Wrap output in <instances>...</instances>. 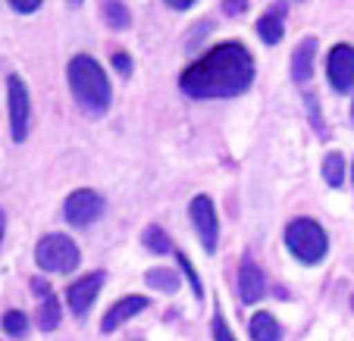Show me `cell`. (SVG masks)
I'll list each match as a JSON object with an SVG mask.
<instances>
[{
	"label": "cell",
	"instance_id": "18",
	"mask_svg": "<svg viewBox=\"0 0 354 341\" xmlns=\"http://www.w3.org/2000/svg\"><path fill=\"white\" fill-rule=\"evenodd\" d=\"M60 326V304H57V298H44L38 307V329L41 332H54V329Z\"/></svg>",
	"mask_w": 354,
	"mask_h": 341
},
{
	"label": "cell",
	"instance_id": "31",
	"mask_svg": "<svg viewBox=\"0 0 354 341\" xmlns=\"http://www.w3.org/2000/svg\"><path fill=\"white\" fill-rule=\"evenodd\" d=\"M351 116H354V104H351Z\"/></svg>",
	"mask_w": 354,
	"mask_h": 341
},
{
	"label": "cell",
	"instance_id": "15",
	"mask_svg": "<svg viewBox=\"0 0 354 341\" xmlns=\"http://www.w3.org/2000/svg\"><path fill=\"white\" fill-rule=\"evenodd\" d=\"M145 282L151 288H157V291H163V295H173V291H179V275H176L173 269H163V266L147 269Z\"/></svg>",
	"mask_w": 354,
	"mask_h": 341
},
{
	"label": "cell",
	"instance_id": "23",
	"mask_svg": "<svg viewBox=\"0 0 354 341\" xmlns=\"http://www.w3.org/2000/svg\"><path fill=\"white\" fill-rule=\"evenodd\" d=\"M113 69L129 79V75H132V57L122 54V50H116V54H113Z\"/></svg>",
	"mask_w": 354,
	"mask_h": 341
},
{
	"label": "cell",
	"instance_id": "8",
	"mask_svg": "<svg viewBox=\"0 0 354 341\" xmlns=\"http://www.w3.org/2000/svg\"><path fill=\"white\" fill-rule=\"evenodd\" d=\"M104 273H85L82 279H75L73 285L66 288V304L73 310L75 320H85L88 310L94 307V298L100 295V288H104Z\"/></svg>",
	"mask_w": 354,
	"mask_h": 341
},
{
	"label": "cell",
	"instance_id": "26",
	"mask_svg": "<svg viewBox=\"0 0 354 341\" xmlns=\"http://www.w3.org/2000/svg\"><path fill=\"white\" fill-rule=\"evenodd\" d=\"M32 288H35V295H41V298H50V285H47L44 279H32Z\"/></svg>",
	"mask_w": 354,
	"mask_h": 341
},
{
	"label": "cell",
	"instance_id": "28",
	"mask_svg": "<svg viewBox=\"0 0 354 341\" xmlns=\"http://www.w3.org/2000/svg\"><path fill=\"white\" fill-rule=\"evenodd\" d=\"M3 232H7V216H3V210H0V241H3Z\"/></svg>",
	"mask_w": 354,
	"mask_h": 341
},
{
	"label": "cell",
	"instance_id": "2",
	"mask_svg": "<svg viewBox=\"0 0 354 341\" xmlns=\"http://www.w3.org/2000/svg\"><path fill=\"white\" fill-rule=\"evenodd\" d=\"M69 91H73L75 104H79L85 113L91 116H104L110 110V101H113V91H110L107 72L94 57L79 54L69 60Z\"/></svg>",
	"mask_w": 354,
	"mask_h": 341
},
{
	"label": "cell",
	"instance_id": "27",
	"mask_svg": "<svg viewBox=\"0 0 354 341\" xmlns=\"http://www.w3.org/2000/svg\"><path fill=\"white\" fill-rule=\"evenodd\" d=\"M173 10H188V7H194V0H167Z\"/></svg>",
	"mask_w": 354,
	"mask_h": 341
},
{
	"label": "cell",
	"instance_id": "17",
	"mask_svg": "<svg viewBox=\"0 0 354 341\" xmlns=\"http://www.w3.org/2000/svg\"><path fill=\"white\" fill-rule=\"evenodd\" d=\"M257 35H261L263 44H279L282 35H286V28H282V16L276 13H267L257 19Z\"/></svg>",
	"mask_w": 354,
	"mask_h": 341
},
{
	"label": "cell",
	"instance_id": "10",
	"mask_svg": "<svg viewBox=\"0 0 354 341\" xmlns=\"http://www.w3.org/2000/svg\"><path fill=\"white\" fill-rule=\"evenodd\" d=\"M145 307H147V298L145 295H126V298H120V301H116L113 307L104 313V320H100V332H104V335H113L116 329L126 326L132 316L145 313Z\"/></svg>",
	"mask_w": 354,
	"mask_h": 341
},
{
	"label": "cell",
	"instance_id": "13",
	"mask_svg": "<svg viewBox=\"0 0 354 341\" xmlns=\"http://www.w3.org/2000/svg\"><path fill=\"white\" fill-rule=\"evenodd\" d=\"M248 335H251V341H282V326L276 322L273 313L257 310L251 316V322H248Z\"/></svg>",
	"mask_w": 354,
	"mask_h": 341
},
{
	"label": "cell",
	"instance_id": "5",
	"mask_svg": "<svg viewBox=\"0 0 354 341\" xmlns=\"http://www.w3.org/2000/svg\"><path fill=\"white\" fill-rule=\"evenodd\" d=\"M188 213H192L194 232H198V241L204 244L207 254H216V244H220V216H216V207L207 194H194L192 204H188Z\"/></svg>",
	"mask_w": 354,
	"mask_h": 341
},
{
	"label": "cell",
	"instance_id": "12",
	"mask_svg": "<svg viewBox=\"0 0 354 341\" xmlns=\"http://www.w3.org/2000/svg\"><path fill=\"white\" fill-rule=\"evenodd\" d=\"M314 57H317V38H304L298 47H295V54H292V79L298 81V85L310 81V75H314Z\"/></svg>",
	"mask_w": 354,
	"mask_h": 341
},
{
	"label": "cell",
	"instance_id": "25",
	"mask_svg": "<svg viewBox=\"0 0 354 341\" xmlns=\"http://www.w3.org/2000/svg\"><path fill=\"white\" fill-rule=\"evenodd\" d=\"M248 7V0H223V13L226 16H241Z\"/></svg>",
	"mask_w": 354,
	"mask_h": 341
},
{
	"label": "cell",
	"instance_id": "3",
	"mask_svg": "<svg viewBox=\"0 0 354 341\" xmlns=\"http://www.w3.org/2000/svg\"><path fill=\"white\" fill-rule=\"evenodd\" d=\"M286 248L295 260L314 266V263H320L323 257H326L329 238H326V232H323V226L317 220L301 216V220H292L286 226Z\"/></svg>",
	"mask_w": 354,
	"mask_h": 341
},
{
	"label": "cell",
	"instance_id": "32",
	"mask_svg": "<svg viewBox=\"0 0 354 341\" xmlns=\"http://www.w3.org/2000/svg\"><path fill=\"white\" fill-rule=\"evenodd\" d=\"M351 307H354V298H351Z\"/></svg>",
	"mask_w": 354,
	"mask_h": 341
},
{
	"label": "cell",
	"instance_id": "4",
	"mask_svg": "<svg viewBox=\"0 0 354 341\" xmlns=\"http://www.w3.org/2000/svg\"><path fill=\"white\" fill-rule=\"evenodd\" d=\"M82 260V251L69 235H60V232H50L38 241L35 248V263H38L44 273H54V275H66L79 266Z\"/></svg>",
	"mask_w": 354,
	"mask_h": 341
},
{
	"label": "cell",
	"instance_id": "1",
	"mask_svg": "<svg viewBox=\"0 0 354 341\" xmlns=\"http://www.w3.org/2000/svg\"><path fill=\"white\" fill-rule=\"evenodd\" d=\"M254 81V57L245 44L226 41L214 50L194 60L182 72L179 88L194 101H214V97H239Z\"/></svg>",
	"mask_w": 354,
	"mask_h": 341
},
{
	"label": "cell",
	"instance_id": "21",
	"mask_svg": "<svg viewBox=\"0 0 354 341\" xmlns=\"http://www.w3.org/2000/svg\"><path fill=\"white\" fill-rule=\"evenodd\" d=\"M176 263H179V269H182V273H185V279H188V285H192L194 298H204V285H201V275L194 273L192 260H188L185 254H176Z\"/></svg>",
	"mask_w": 354,
	"mask_h": 341
},
{
	"label": "cell",
	"instance_id": "6",
	"mask_svg": "<svg viewBox=\"0 0 354 341\" xmlns=\"http://www.w3.org/2000/svg\"><path fill=\"white\" fill-rule=\"evenodd\" d=\"M7 101H10V135H13V141H26L28 119H32V97H28V88L19 75L7 79Z\"/></svg>",
	"mask_w": 354,
	"mask_h": 341
},
{
	"label": "cell",
	"instance_id": "9",
	"mask_svg": "<svg viewBox=\"0 0 354 341\" xmlns=\"http://www.w3.org/2000/svg\"><path fill=\"white\" fill-rule=\"evenodd\" d=\"M326 79L335 91H351L354 85V47L351 44H335L326 57Z\"/></svg>",
	"mask_w": 354,
	"mask_h": 341
},
{
	"label": "cell",
	"instance_id": "11",
	"mask_svg": "<svg viewBox=\"0 0 354 341\" xmlns=\"http://www.w3.org/2000/svg\"><path fill=\"white\" fill-rule=\"evenodd\" d=\"M239 291L245 304H257L263 295H267V279H263L261 266L254 260H241L239 269Z\"/></svg>",
	"mask_w": 354,
	"mask_h": 341
},
{
	"label": "cell",
	"instance_id": "7",
	"mask_svg": "<svg viewBox=\"0 0 354 341\" xmlns=\"http://www.w3.org/2000/svg\"><path fill=\"white\" fill-rule=\"evenodd\" d=\"M100 213H104V197H100L97 191H91V188L73 191L66 197V204H63V216H66V222L75 228H88L91 222L100 220Z\"/></svg>",
	"mask_w": 354,
	"mask_h": 341
},
{
	"label": "cell",
	"instance_id": "30",
	"mask_svg": "<svg viewBox=\"0 0 354 341\" xmlns=\"http://www.w3.org/2000/svg\"><path fill=\"white\" fill-rule=\"evenodd\" d=\"M351 179H354V166H351Z\"/></svg>",
	"mask_w": 354,
	"mask_h": 341
},
{
	"label": "cell",
	"instance_id": "14",
	"mask_svg": "<svg viewBox=\"0 0 354 341\" xmlns=\"http://www.w3.org/2000/svg\"><path fill=\"white\" fill-rule=\"evenodd\" d=\"M100 16H104V22H107L113 32H122V28H129V22H132V13H129V7L122 0H100Z\"/></svg>",
	"mask_w": 354,
	"mask_h": 341
},
{
	"label": "cell",
	"instance_id": "24",
	"mask_svg": "<svg viewBox=\"0 0 354 341\" xmlns=\"http://www.w3.org/2000/svg\"><path fill=\"white\" fill-rule=\"evenodd\" d=\"M7 3L16 10V13H35V10L41 7V0H7Z\"/></svg>",
	"mask_w": 354,
	"mask_h": 341
},
{
	"label": "cell",
	"instance_id": "20",
	"mask_svg": "<svg viewBox=\"0 0 354 341\" xmlns=\"http://www.w3.org/2000/svg\"><path fill=\"white\" fill-rule=\"evenodd\" d=\"M3 332L13 335V338H22V335L28 332V320L22 310H7L3 313Z\"/></svg>",
	"mask_w": 354,
	"mask_h": 341
},
{
	"label": "cell",
	"instance_id": "22",
	"mask_svg": "<svg viewBox=\"0 0 354 341\" xmlns=\"http://www.w3.org/2000/svg\"><path fill=\"white\" fill-rule=\"evenodd\" d=\"M214 338H216V341H235L232 329H229V322L223 320V313H220V310H216V313H214Z\"/></svg>",
	"mask_w": 354,
	"mask_h": 341
},
{
	"label": "cell",
	"instance_id": "29",
	"mask_svg": "<svg viewBox=\"0 0 354 341\" xmlns=\"http://www.w3.org/2000/svg\"><path fill=\"white\" fill-rule=\"evenodd\" d=\"M79 3H82V0H69V7H79Z\"/></svg>",
	"mask_w": 354,
	"mask_h": 341
},
{
	"label": "cell",
	"instance_id": "19",
	"mask_svg": "<svg viewBox=\"0 0 354 341\" xmlns=\"http://www.w3.org/2000/svg\"><path fill=\"white\" fill-rule=\"evenodd\" d=\"M141 241H145V248L151 251V254H169V251H173V241H169V235L163 232L160 226H147Z\"/></svg>",
	"mask_w": 354,
	"mask_h": 341
},
{
	"label": "cell",
	"instance_id": "16",
	"mask_svg": "<svg viewBox=\"0 0 354 341\" xmlns=\"http://www.w3.org/2000/svg\"><path fill=\"white\" fill-rule=\"evenodd\" d=\"M323 179H326L329 188H342V182H345V157L339 150H329L323 157Z\"/></svg>",
	"mask_w": 354,
	"mask_h": 341
}]
</instances>
